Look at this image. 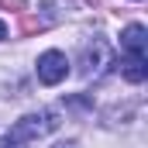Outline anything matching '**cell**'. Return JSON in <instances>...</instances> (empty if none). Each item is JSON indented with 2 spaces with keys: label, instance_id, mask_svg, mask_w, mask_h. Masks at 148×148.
Returning <instances> with one entry per match:
<instances>
[{
  "label": "cell",
  "instance_id": "6da1fadb",
  "mask_svg": "<svg viewBox=\"0 0 148 148\" xmlns=\"http://www.w3.org/2000/svg\"><path fill=\"white\" fill-rule=\"evenodd\" d=\"M59 127V121H55V114L52 110H41V114H28V117H21L14 127H10V134H7V141H14L17 148H24L28 141H35L41 134H48V131H55Z\"/></svg>",
  "mask_w": 148,
  "mask_h": 148
},
{
  "label": "cell",
  "instance_id": "7a4b0ae2",
  "mask_svg": "<svg viewBox=\"0 0 148 148\" xmlns=\"http://www.w3.org/2000/svg\"><path fill=\"white\" fill-rule=\"evenodd\" d=\"M69 73V59L62 55V52H55V48H48V52H41L38 55V79L45 83V86H55V83H62Z\"/></svg>",
  "mask_w": 148,
  "mask_h": 148
},
{
  "label": "cell",
  "instance_id": "3957f363",
  "mask_svg": "<svg viewBox=\"0 0 148 148\" xmlns=\"http://www.w3.org/2000/svg\"><path fill=\"white\" fill-rule=\"evenodd\" d=\"M121 48L124 55H134V59H145V48H148V31L141 24H127L121 31Z\"/></svg>",
  "mask_w": 148,
  "mask_h": 148
},
{
  "label": "cell",
  "instance_id": "277c9868",
  "mask_svg": "<svg viewBox=\"0 0 148 148\" xmlns=\"http://www.w3.org/2000/svg\"><path fill=\"white\" fill-rule=\"evenodd\" d=\"M121 76H124L127 83H145V76H148V62H145V59L127 55V59L121 62Z\"/></svg>",
  "mask_w": 148,
  "mask_h": 148
},
{
  "label": "cell",
  "instance_id": "5b68a950",
  "mask_svg": "<svg viewBox=\"0 0 148 148\" xmlns=\"http://www.w3.org/2000/svg\"><path fill=\"white\" fill-rule=\"evenodd\" d=\"M3 38H7V24L0 21V41H3Z\"/></svg>",
  "mask_w": 148,
  "mask_h": 148
}]
</instances>
